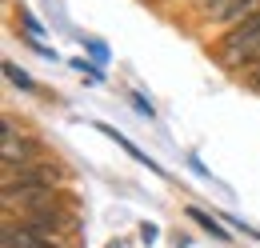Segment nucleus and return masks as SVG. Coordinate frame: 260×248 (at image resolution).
I'll return each instance as SVG.
<instances>
[{
  "mask_svg": "<svg viewBox=\"0 0 260 248\" xmlns=\"http://www.w3.org/2000/svg\"><path fill=\"white\" fill-rule=\"evenodd\" d=\"M220 52H224L228 64H256V56H260V8H252L236 28L228 32Z\"/></svg>",
  "mask_w": 260,
  "mask_h": 248,
  "instance_id": "obj_1",
  "label": "nucleus"
},
{
  "mask_svg": "<svg viewBox=\"0 0 260 248\" xmlns=\"http://www.w3.org/2000/svg\"><path fill=\"white\" fill-rule=\"evenodd\" d=\"M252 84L260 88V56H256V72H252Z\"/></svg>",
  "mask_w": 260,
  "mask_h": 248,
  "instance_id": "obj_6",
  "label": "nucleus"
},
{
  "mask_svg": "<svg viewBox=\"0 0 260 248\" xmlns=\"http://www.w3.org/2000/svg\"><path fill=\"white\" fill-rule=\"evenodd\" d=\"M4 76H8L12 84H20L24 92H32V88H36V84H32V80H28V76H24V72H20V68H16V64H4Z\"/></svg>",
  "mask_w": 260,
  "mask_h": 248,
  "instance_id": "obj_4",
  "label": "nucleus"
},
{
  "mask_svg": "<svg viewBox=\"0 0 260 248\" xmlns=\"http://www.w3.org/2000/svg\"><path fill=\"white\" fill-rule=\"evenodd\" d=\"M188 216H192L196 224L208 232V236H216V240H228V232H224V228H220V224H216L212 216H208V212H200V208H188Z\"/></svg>",
  "mask_w": 260,
  "mask_h": 248,
  "instance_id": "obj_3",
  "label": "nucleus"
},
{
  "mask_svg": "<svg viewBox=\"0 0 260 248\" xmlns=\"http://www.w3.org/2000/svg\"><path fill=\"white\" fill-rule=\"evenodd\" d=\"M100 132H104V136H112V140H116V144H120V148H124V152L128 156H136V160H140V164H148V168H152V172H160V168H156V164H152V160H148V156L140 152V148H136V144H132V140H124V136H120V132H116V128H108V124H96Z\"/></svg>",
  "mask_w": 260,
  "mask_h": 248,
  "instance_id": "obj_2",
  "label": "nucleus"
},
{
  "mask_svg": "<svg viewBox=\"0 0 260 248\" xmlns=\"http://www.w3.org/2000/svg\"><path fill=\"white\" fill-rule=\"evenodd\" d=\"M140 236H144V244H152V240H156V224H144V228H140Z\"/></svg>",
  "mask_w": 260,
  "mask_h": 248,
  "instance_id": "obj_5",
  "label": "nucleus"
}]
</instances>
